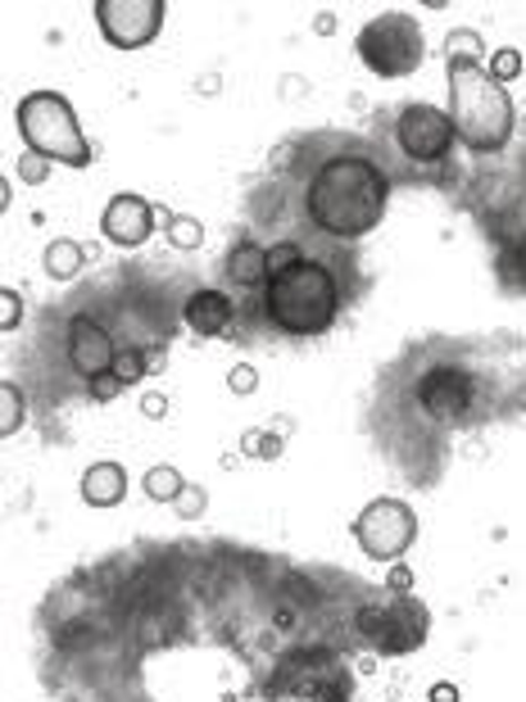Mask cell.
Returning a JSON list of instances; mask_svg holds the SVG:
<instances>
[{
    "mask_svg": "<svg viewBox=\"0 0 526 702\" xmlns=\"http://www.w3.org/2000/svg\"><path fill=\"white\" fill-rule=\"evenodd\" d=\"M182 322L205 340H227L241 322V299L227 295L223 286H196L182 304Z\"/></svg>",
    "mask_w": 526,
    "mask_h": 702,
    "instance_id": "obj_12",
    "label": "cell"
},
{
    "mask_svg": "<svg viewBox=\"0 0 526 702\" xmlns=\"http://www.w3.org/2000/svg\"><path fill=\"white\" fill-rule=\"evenodd\" d=\"M350 530H354V544L363 548V558L395 567V562H404V554L417 539V513L404 504V498L381 494V498H372V504L354 517Z\"/></svg>",
    "mask_w": 526,
    "mask_h": 702,
    "instance_id": "obj_8",
    "label": "cell"
},
{
    "mask_svg": "<svg viewBox=\"0 0 526 702\" xmlns=\"http://www.w3.org/2000/svg\"><path fill=\"white\" fill-rule=\"evenodd\" d=\"M426 626H432V617H426L417 598H391V608H377V603L359 608V634L386 658L413 653L426 639Z\"/></svg>",
    "mask_w": 526,
    "mask_h": 702,
    "instance_id": "obj_9",
    "label": "cell"
},
{
    "mask_svg": "<svg viewBox=\"0 0 526 702\" xmlns=\"http://www.w3.org/2000/svg\"><path fill=\"white\" fill-rule=\"evenodd\" d=\"M450 50H467V55L482 60V37H476L472 28H454L450 32Z\"/></svg>",
    "mask_w": 526,
    "mask_h": 702,
    "instance_id": "obj_26",
    "label": "cell"
},
{
    "mask_svg": "<svg viewBox=\"0 0 526 702\" xmlns=\"http://www.w3.org/2000/svg\"><path fill=\"white\" fill-rule=\"evenodd\" d=\"M381 136L377 149H381V159H386L395 186L404 177H441L450 173L454 164V145H458V132H454V118L450 110H436V105H426V100H404V105L386 118H381Z\"/></svg>",
    "mask_w": 526,
    "mask_h": 702,
    "instance_id": "obj_5",
    "label": "cell"
},
{
    "mask_svg": "<svg viewBox=\"0 0 526 702\" xmlns=\"http://www.w3.org/2000/svg\"><path fill=\"white\" fill-rule=\"evenodd\" d=\"M168 245H173V249H200V245H205L200 218H190V214L168 218Z\"/></svg>",
    "mask_w": 526,
    "mask_h": 702,
    "instance_id": "obj_19",
    "label": "cell"
},
{
    "mask_svg": "<svg viewBox=\"0 0 526 702\" xmlns=\"http://www.w3.org/2000/svg\"><path fill=\"white\" fill-rule=\"evenodd\" d=\"M223 281L241 299H255L268 286V245H259L255 236L236 240L227 249V259H223Z\"/></svg>",
    "mask_w": 526,
    "mask_h": 702,
    "instance_id": "obj_14",
    "label": "cell"
},
{
    "mask_svg": "<svg viewBox=\"0 0 526 702\" xmlns=\"http://www.w3.org/2000/svg\"><path fill=\"white\" fill-rule=\"evenodd\" d=\"M118 340L114 331L95 318V313H73L69 327H64V354H69V368L82 376V381H101L114 372V359H118Z\"/></svg>",
    "mask_w": 526,
    "mask_h": 702,
    "instance_id": "obj_11",
    "label": "cell"
},
{
    "mask_svg": "<svg viewBox=\"0 0 526 702\" xmlns=\"http://www.w3.org/2000/svg\"><path fill=\"white\" fill-rule=\"evenodd\" d=\"M227 385H231L236 394H255V390H259V372H255V368H231V372H227Z\"/></svg>",
    "mask_w": 526,
    "mask_h": 702,
    "instance_id": "obj_24",
    "label": "cell"
},
{
    "mask_svg": "<svg viewBox=\"0 0 526 702\" xmlns=\"http://www.w3.org/2000/svg\"><path fill=\"white\" fill-rule=\"evenodd\" d=\"M0 304H6V313H0V327L14 331V327H19V318H23V295L6 286V290H0Z\"/></svg>",
    "mask_w": 526,
    "mask_h": 702,
    "instance_id": "obj_22",
    "label": "cell"
},
{
    "mask_svg": "<svg viewBox=\"0 0 526 702\" xmlns=\"http://www.w3.org/2000/svg\"><path fill=\"white\" fill-rule=\"evenodd\" d=\"M159 368H164V349H146V344H123L114 359V376L123 385H136L141 376H151Z\"/></svg>",
    "mask_w": 526,
    "mask_h": 702,
    "instance_id": "obj_16",
    "label": "cell"
},
{
    "mask_svg": "<svg viewBox=\"0 0 526 702\" xmlns=\"http://www.w3.org/2000/svg\"><path fill=\"white\" fill-rule=\"evenodd\" d=\"M118 390H127V385H123L114 372H110V376H101V381H86V394H91V399H101V404H105V399H114Z\"/></svg>",
    "mask_w": 526,
    "mask_h": 702,
    "instance_id": "obj_27",
    "label": "cell"
},
{
    "mask_svg": "<svg viewBox=\"0 0 526 702\" xmlns=\"http://www.w3.org/2000/svg\"><path fill=\"white\" fill-rule=\"evenodd\" d=\"M82 498L91 508H118L123 498H127V472L123 463H91L82 472Z\"/></svg>",
    "mask_w": 526,
    "mask_h": 702,
    "instance_id": "obj_15",
    "label": "cell"
},
{
    "mask_svg": "<svg viewBox=\"0 0 526 702\" xmlns=\"http://www.w3.org/2000/svg\"><path fill=\"white\" fill-rule=\"evenodd\" d=\"M445 82H450V118L467 155L486 159L508 149L517 132V105L508 86L495 82L491 69H482V60L467 55V50H450Z\"/></svg>",
    "mask_w": 526,
    "mask_h": 702,
    "instance_id": "obj_4",
    "label": "cell"
},
{
    "mask_svg": "<svg viewBox=\"0 0 526 702\" xmlns=\"http://www.w3.org/2000/svg\"><path fill=\"white\" fill-rule=\"evenodd\" d=\"M386 589H391L395 598H409V589H413V571H409V562H395V567H391Z\"/></svg>",
    "mask_w": 526,
    "mask_h": 702,
    "instance_id": "obj_28",
    "label": "cell"
},
{
    "mask_svg": "<svg viewBox=\"0 0 526 702\" xmlns=\"http://www.w3.org/2000/svg\"><path fill=\"white\" fill-rule=\"evenodd\" d=\"M281 209L296 214L305 240L354 245L372 236L391 209L395 177L372 136L350 132H300L277 145Z\"/></svg>",
    "mask_w": 526,
    "mask_h": 702,
    "instance_id": "obj_2",
    "label": "cell"
},
{
    "mask_svg": "<svg viewBox=\"0 0 526 702\" xmlns=\"http://www.w3.org/2000/svg\"><path fill=\"white\" fill-rule=\"evenodd\" d=\"M164 0H101L95 6V28L114 50H141L151 45L164 28Z\"/></svg>",
    "mask_w": 526,
    "mask_h": 702,
    "instance_id": "obj_10",
    "label": "cell"
},
{
    "mask_svg": "<svg viewBox=\"0 0 526 702\" xmlns=\"http://www.w3.org/2000/svg\"><path fill=\"white\" fill-rule=\"evenodd\" d=\"M517 73H522V50H517V45H499L495 55H491V78L508 86Z\"/></svg>",
    "mask_w": 526,
    "mask_h": 702,
    "instance_id": "obj_20",
    "label": "cell"
},
{
    "mask_svg": "<svg viewBox=\"0 0 526 702\" xmlns=\"http://www.w3.org/2000/svg\"><path fill=\"white\" fill-rule=\"evenodd\" d=\"M173 508H182V517H200L205 513V489L200 485H186V494L177 498Z\"/></svg>",
    "mask_w": 526,
    "mask_h": 702,
    "instance_id": "obj_25",
    "label": "cell"
},
{
    "mask_svg": "<svg viewBox=\"0 0 526 702\" xmlns=\"http://www.w3.org/2000/svg\"><path fill=\"white\" fill-rule=\"evenodd\" d=\"M426 702H458V684H450V680H436L432 689H426Z\"/></svg>",
    "mask_w": 526,
    "mask_h": 702,
    "instance_id": "obj_29",
    "label": "cell"
},
{
    "mask_svg": "<svg viewBox=\"0 0 526 702\" xmlns=\"http://www.w3.org/2000/svg\"><path fill=\"white\" fill-rule=\"evenodd\" d=\"M354 50L372 78H413L426 60V41H422V23L404 10H391V14H377L359 28L354 37Z\"/></svg>",
    "mask_w": 526,
    "mask_h": 702,
    "instance_id": "obj_7",
    "label": "cell"
},
{
    "mask_svg": "<svg viewBox=\"0 0 526 702\" xmlns=\"http://www.w3.org/2000/svg\"><path fill=\"white\" fill-rule=\"evenodd\" d=\"M359 299V277H354V249L350 245H327L309 240V255L272 277L255 299H241V313L259 318L268 331L286 340H313L337 327V318Z\"/></svg>",
    "mask_w": 526,
    "mask_h": 702,
    "instance_id": "obj_3",
    "label": "cell"
},
{
    "mask_svg": "<svg viewBox=\"0 0 526 702\" xmlns=\"http://www.w3.org/2000/svg\"><path fill=\"white\" fill-rule=\"evenodd\" d=\"M0 394H6V417H0V431L14 435V431H19V417H23V394H19L14 381H6V390H0Z\"/></svg>",
    "mask_w": 526,
    "mask_h": 702,
    "instance_id": "obj_21",
    "label": "cell"
},
{
    "mask_svg": "<svg viewBox=\"0 0 526 702\" xmlns=\"http://www.w3.org/2000/svg\"><path fill=\"white\" fill-rule=\"evenodd\" d=\"M45 173H51V164H45L41 155H23V159H19V177H23L28 186H41Z\"/></svg>",
    "mask_w": 526,
    "mask_h": 702,
    "instance_id": "obj_23",
    "label": "cell"
},
{
    "mask_svg": "<svg viewBox=\"0 0 526 702\" xmlns=\"http://www.w3.org/2000/svg\"><path fill=\"white\" fill-rule=\"evenodd\" d=\"M141 489H146L151 504H177V498L186 494V476L177 467L159 463V467H151L146 476H141Z\"/></svg>",
    "mask_w": 526,
    "mask_h": 702,
    "instance_id": "obj_18",
    "label": "cell"
},
{
    "mask_svg": "<svg viewBox=\"0 0 526 702\" xmlns=\"http://www.w3.org/2000/svg\"><path fill=\"white\" fill-rule=\"evenodd\" d=\"M101 231L118 249H141L155 236V205L146 195H136V190H118L105 205V214H101Z\"/></svg>",
    "mask_w": 526,
    "mask_h": 702,
    "instance_id": "obj_13",
    "label": "cell"
},
{
    "mask_svg": "<svg viewBox=\"0 0 526 702\" xmlns=\"http://www.w3.org/2000/svg\"><path fill=\"white\" fill-rule=\"evenodd\" d=\"M400 372V409L417 440H441L450 431L526 413V340L517 335L422 340L404 354Z\"/></svg>",
    "mask_w": 526,
    "mask_h": 702,
    "instance_id": "obj_1",
    "label": "cell"
},
{
    "mask_svg": "<svg viewBox=\"0 0 526 702\" xmlns=\"http://www.w3.org/2000/svg\"><path fill=\"white\" fill-rule=\"evenodd\" d=\"M82 268H86V255H82L78 240L60 236V240L45 245V277H51V281H73Z\"/></svg>",
    "mask_w": 526,
    "mask_h": 702,
    "instance_id": "obj_17",
    "label": "cell"
},
{
    "mask_svg": "<svg viewBox=\"0 0 526 702\" xmlns=\"http://www.w3.org/2000/svg\"><path fill=\"white\" fill-rule=\"evenodd\" d=\"M141 413H146L151 422H159V417L168 413V399H164V394H146V399H141Z\"/></svg>",
    "mask_w": 526,
    "mask_h": 702,
    "instance_id": "obj_30",
    "label": "cell"
},
{
    "mask_svg": "<svg viewBox=\"0 0 526 702\" xmlns=\"http://www.w3.org/2000/svg\"><path fill=\"white\" fill-rule=\"evenodd\" d=\"M19 136L28 145V155H41L45 164H64V168H86L95 159V149L82 136L78 110L64 91H28L14 110Z\"/></svg>",
    "mask_w": 526,
    "mask_h": 702,
    "instance_id": "obj_6",
    "label": "cell"
}]
</instances>
